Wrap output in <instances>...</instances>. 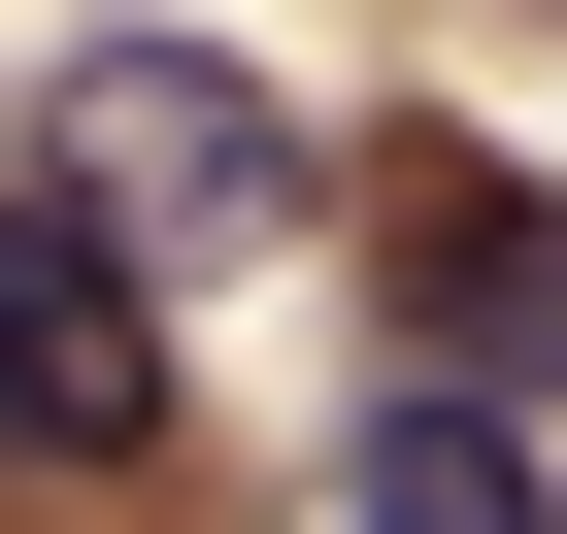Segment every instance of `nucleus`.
<instances>
[{
  "label": "nucleus",
  "instance_id": "f03ea898",
  "mask_svg": "<svg viewBox=\"0 0 567 534\" xmlns=\"http://www.w3.org/2000/svg\"><path fill=\"white\" fill-rule=\"evenodd\" d=\"M0 267H34V468H101V501H134V468H167V301H200V267H167V234H101L68 167H34V234H0Z\"/></svg>",
  "mask_w": 567,
  "mask_h": 534
},
{
  "label": "nucleus",
  "instance_id": "f257e3e1",
  "mask_svg": "<svg viewBox=\"0 0 567 534\" xmlns=\"http://www.w3.org/2000/svg\"><path fill=\"white\" fill-rule=\"evenodd\" d=\"M34 167H68L101 234H167V267H267V234H334V134L267 101L234 34H134V0H101V34H34Z\"/></svg>",
  "mask_w": 567,
  "mask_h": 534
},
{
  "label": "nucleus",
  "instance_id": "20e7f679",
  "mask_svg": "<svg viewBox=\"0 0 567 534\" xmlns=\"http://www.w3.org/2000/svg\"><path fill=\"white\" fill-rule=\"evenodd\" d=\"M334 534H567V434H534V368H401V401L334 434Z\"/></svg>",
  "mask_w": 567,
  "mask_h": 534
},
{
  "label": "nucleus",
  "instance_id": "7ed1b4c3",
  "mask_svg": "<svg viewBox=\"0 0 567 534\" xmlns=\"http://www.w3.org/2000/svg\"><path fill=\"white\" fill-rule=\"evenodd\" d=\"M401 368H534L567 401V167H401Z\"/></svg>",
  "mask_w": 567,
  "mask_h": 534
}]
</instances>
